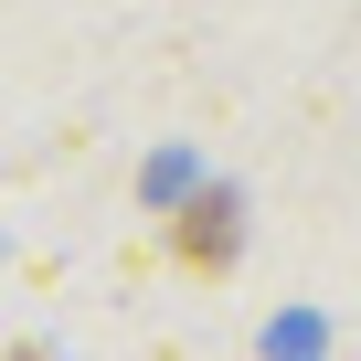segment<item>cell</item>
Wrapping results in <instances>:
<instances>
[{
    "instance_id": "obj_1",
    "label": "cell",
    "mask_w": 361,
    "mask_h": 361,
    "mask_svg": "<svg viewBox=\"0 0 361 361\" xmlns=\"http://www.w3.org/2000/svg\"><path fill=\"white\" fill-rule=\"evenodd\" d=\"M234 234H245V224H234V192H192V213H180L170 245L192 255V266H213V255H234Z\"/></svg>"
}]
</instances>
